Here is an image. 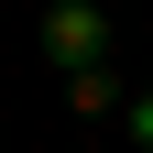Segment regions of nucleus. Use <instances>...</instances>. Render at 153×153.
<instances>
[{"instance_id": "f03ea898", "label": "nucleus", "mask_w": 153, "mask_h": 153, "mask_svg": "<svg viewBox=\"0 0 153 153\" xmlns=\"http://www.w3.org/2000/svg\"><path fill=\"white\" fill-rule=\"evenodd\" d=\"M66 99H76V109H109V99H120V76H109V66H88V76H66Z\"/></svg>"}, {"instance_id": "7ed1b4c3", "label": "nucleus", "mask_w": 153, "mask_h": 153, "mask_svg": "<svg viewBox=\"0 0 153 153\" xmlns=\"http://www.w3.org/2000/svg\"><path fill=\"white\" fill-rule=\"evenodd\" d=\"M131 142L153 153V88H142V99H131Z\"/></svg>"}, {"instance_id": "f257e3e1", "label": "nucleus", "mask_w": 153, "mask_h": 153, "mask_svg": "<svg viewBox=\"0 0 153 153\" xmlns=\"http://www.w3.org/2000/svg\"><path fill=\"white\" fill-rule=\"evenodd\" d=\"M44 55H55L66 76H88V66H99V55H109V22H99V0H55V11H44Z\"/></svg>"}]
</instances>
